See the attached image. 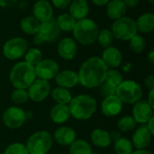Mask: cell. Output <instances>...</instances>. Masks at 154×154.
<instances>
[{
  "label": "cell",
  "instance_id": "1",
  "mask_svg": "<svg viewBox=\"0 0 154 154\" xmlns=\"http://www.w3.org/2000/svg\"><path fill=\"white\" fill-rule=\"evenodd\" d=\"M108 68L100 57H91L86 60L79 68V83L88 88L99 87L106 79Z\"/></svg>",
  "mask_w": 154,
  "mask_h": 154
},
{
  "label": "cell",
  "instance_id": "2",
  "mask_svg": "<svg viewBox=\"0 0 154 154\" xmlns=\"http://www.w3.org/2000/svg\"><path fill=\"white\" fill-rule=\"evenodd\" d=\"M70 116L77 120H88L96 113L97 100L88 95H79L69 104Z\"/></svg>",
  "mask_w": 154,
  "mask_h": 154
},
{
  "label": "cell",
  "instance_id": "3",
  "mask_svg": "<svg viewBox=\"0 0 154 154\" xmlns=\"http://www.w3.org/2000/svg\"><path fill=\"white\" fill-rule=\"evenodd\" d=\"M36 78L34 67L25 61L14 64L9 75L12 85L19 89H27Z\"/></svg>",
  "mask_w": 154,
  "mask_h": 154
},
{
  "label": "cell",
  "instance_id": "4",
  "mask_svg": "<svg viewBox=\"0 0 154 154\" xmlns=\"http://www.w3.org/2000/svg\"><path fill=\"white\" fill-rule=\"evenodd\" d=\"M72 32L78 42L83 45H90L97 41L99 29L93 19L86 17L76 22Z\"/></svg>",
  "mask_w": 154,
  "mask_h": 154
},
{
  "label": "cell",
  "instance_id": "5",
  "mask_svg": "<svg viewBox=\"0 0 154 154\" xmlns=\"http://www.w3.org/2000/svg\"><path fill=\"white\" fill-rule=\"evenodd\" d=\"M52 136L47 131H39L28 138L25 146L29 154H46L52 147Z\"/></svg>",
  "mask_w": 154,
  "mask_h": 154
},
{
  "label": "cell",
  "instance_id": "6",
  "mask_svg": "<svg viewBox=\"0 0 154 154\" xmlns=\"http://www.w3.org/2000/svg\"><path fill=\"white\" fill-rule=\"evenodd\" d=\"M116 96L125 104H135L143 97L141 86L134 80H123L116 88Z\"/></svg>",
  "mask_w": 154,
  "mask_h": 154
},
{
  "label": "cell",
  "instance_id": "7",
  "mask_svg": "<svg viewBox=\"0 0 154 154\" xmlns=\"http://www.w3.org/2000/svg\"><path fill=\"white\" fill-rule=\"evenodd\" d=\"M111 32L114 38L121 41H129L138 32L135 20L127 16L116 20L111 26Z\"/></svg>",
  "mask_w": 154,
  "mask_h": 154
},
{
  "label": "cell",
  "instance_id": "8",
  "mask_svg": "<svg viewBox=\"0 0 154 154\" xmlns=\"http://www.w3.org/2000/svg\"><path fill=\"white\" fill-rule=\"evenodd\" d=\"M60 34V30L57 25L56 19L53 17L46 22L41 23L38 33L34 37V43L41 45L43 42H53Z\"/></svg>",
  "mask_w": 154,
  "mask_h": 154
},
{
  "label": "cell",
  "instance_id": "9",
  "mask_svg": "<svg viewBox=\"0 0 154 154\" xmlns=\"http://www.w3.org/2000/svg\"><path fill=\"white\" fill-rule=\"evenodd\" d=\"M28 50L27 42L21 37H14L6 41L3 46V53L5 57L11 60H15L23 56Z\"/></svg>",
  "mask_w": 154,
  "mask_h": 154
},
{
  "label": "cell",
  "instance_id": "10",
  "mask_svg": "<svg viewBox=\"0 0 154 154\" xmlns=\"http://www.w3.org/2000/svg\"><path fill=\"white\" fill-rule=\"evenodd\" d=\"M26 120V113L18 106H10L3 114V122L10 129L20 128Z\"/></svg>",
  "mask_w": 154,
  "mask_h": 154
},
{
  "label": "cell",
  "instance_id": "11",
  "mask_svg": "<svg viewBox=\"0 0 154 154\" xmlns=\"http://www.w3.org/2000/svg\"><path fill=\"white\" fill-rule=\"evenodd\" d=\"M34 69L36 77L38 79L49 81L52 79H55L56 75L60 71V67L55 60L51 59H45L42 60L34 67Z\"/></svg>",
  "mask_w": 154,
  "mask_h": 154
},
{
  "label": "cell",
  "instance_id": "12",
  "mask_svg": "<svg viewBox=\"0 0 154 154\" xmlns=\"http://www.w3.org/2000/svg\"><path fill=\"white\" fill-rule=\"evenodd\" d=\"M27 89L30 99L34 102H42L50 95L51 85L47 80L36 79Z\"/></svg>",
  "mask_w": 154,
  "mask_h": 154
},
{
  "label": "cell",
  "instance_id": "13",
  "mask_svg": "<svg viewBox=\"0 0 154 154\" xmlns=\"http://www.w3.org/2000/svg\"><path fill=\"white\" fill-rule=\"evenodd\" d=\"M153 116V108L146 100H139L133 108V117L138 124L144 125Z\"/></svg>",
  "mask_w": 154,
  "mask_h": 154
},
{
  "label": "cell",
  "instance_id": "14",
  "mask_svg": "<svg viewBox=\"0 0 154 154\" xmlns=\"http://www.w3.org/2000/svg\"><path fill=\"white\" fill-rule=\"evenodd\" d=\"M123 109V102L116 96L106 97L101 104V111L104 116L113 117L121 113Z\"/></svg>",
  "mask_w": 154,
  "mask_h": 154
},
{
  "label": "cell",
  "instance_id": "15",
  "mask_svg": "<svg viewBox=\"0 0 154 154\" xmlns=\"http://www.w3.org/2000/svg\"><path fill=\"white\" fill-rule=\"evenodd\" d=\"M78 51L76 42L69 37H65L60 41L57 46V51L60 58L66 60H70L75 58Z\"/></svg>",
  "mask_w": 154,
  "mask_h": 154
},
{
  "label": "cell",
  "instance_id": "16",
  "mask_svg": "<svg viewBox=\"0 0 154 154\" xmlns=\"http://www.w3.org/2000/svg\"><path fill=\"white\" fill-rule=\"evenodd\" d=\"M32 16L40 23L46 22L53 17L52 5L47 0H38L32 7Z\"/></svg>",
  "mask_w": 154,
  "mask_h": 154
},
{
  "label": "cell",
  "instance_id": "17",
  "mask_svg": "<svg viewBox=\"0 0 154 154\" xmlns=\"http://www.w3.org/2000/svg\"><path fill=\"white\" fill-rule=\"evenodd\" d=\"M101 59L107 68L116 69L121 65L123 60V55L119 49L114 46H109L104 50Z\"/></svg>",
  "mask_w": 154,
  "mask_h": 154
},
{
  "label": "cell",
  "instance_id": "18",
  "mask_svg": "<svg viewBox=\"0 0 154 154\" xmlns=\"http://www.w3.org/2000/svg\"><path fill=\"white\" fill-rule=\"evenodd\" d=\"M152 136L146 125H143L133 134L132 144L137 150H145L151 143Z\"/></svg>",
  "mask_w": 154,
  "mask_h": 154
},
{
  "label": "cell",
  "instance_id": "19",
  "mask_svg": "<svg viewBox=\"0 0 154 154\" xmlns=\"http://www.w3.org/2000/svg\"><path fill=\"white\" fill-rule=\"evenodd\" d=\"M55 80L59 87L64 88L67 89L71 88L79 83L78 73L73 70H69V69L59 71V73L55 77Z\"/></svg>",
  "mask_w": 154,
  "mask_h": 154
},
{
  "label": "cell",
  "instance_id": "20",
  "mask_svg": "<svg viewBox=\"0 0 154 154\" xmlns=\"http://www.w3.org/2000/svg\"><path fill=\"white\" fill-rule=\"evenodd\" d=\"M76 137L75 130L68 126H60L54 133V140L62 146L70 145L76 140Z\"/></svg>",
  "mask_w": 154,
  "mask_h": 154
},
{
  "label": "cell",
  "instance_id": "21",
  "mask_svg": "<svg viewBox=\"0 0 154 154\" xmlns=\"http://www.w3.org/2000/svg\"><path fill=\"white\" fill-rule=\"evenodd\" d=\"M127 7L123 0H110L106 5V14L112 20H117L124 17Z\"/></svg>",
  "mask_w": 154,
  "mask_h": 154
},
{
  "label": "cell",
  "instance_id": "22",
  "mask_svg": "<svg viewBox=\"0 0 154 154\" xmlns=\"http://www.w3.org/2000/svg\"><path fill=\"white\" fill-rule=\"evenodd\" d=\"M70 112L69 105L56 104L53 106L50 112L51 120L55 124H64L70 117Z\"/></svg>",
  "mask_w": 154,
  "mask_h": 154
},
{
  "label": "cell",
  "instance_id": "23",
  "mask_svg": "<svg viewBox=\"0 0 154 154\" xmlns=\"http://www.w3.org/2000/svg\"><path fill=\"white\" fill-rule=\"evenodd\" d=\"M89 12V6L87 0H73L69 4V14L76 20L86 18Z\"/></svg>",
  "mask_w": 154,
  "mask_h": 154
},
{
  "label": "cell",
  "instance_id": "24",
  "mask_svg": "<svg viewBox=\"0 0 154 154\" xmlns=\"http://www.w3.org/2000/svg\"><path fill=\"white\" fill-rule=\"evenodd\" d=\"M137 31L143 33H149L154 30V14L152 13H143L135 21Z\"/></svg>",
  "mask_w": 154,
  "mask_h": 154
},
{
  "label": "cell",
  "instance_id": "25",
  "mask_svg": "<svg viewBox=\"0 0 154 154\" xmlns=\"http://www.w3.org/2000/svg\"><path fill=\"white\" fill-rule=\"evenodd\" d=\"M90 139L93 144L99 148H106L111 143L109 133L106 130L101 128L93 130L90 135Z\"/></svg>",
  "mask_w": 154,
  "mask_h": 154
},
{
  "label": "cell",
  "instance_id": "26",
  "mask_svg": "<svg viewBox=\"0 0 154 154\" xmlns=\"http://www.w3.org/2000/svg\"><path fill=\"white\" fill-rule=\"evenodd\" d=\"M41 23L32 15L23 17L20 23V27L23 32L27 35H36L39 32Z\"/></svg>",
  "mask_w": 154,
  "mask_h": 154
},
{
  "label": "cell",
  "instance_id": "27",
  "mask_svg": "<svg viewBox=\"0 0 154 154\" xmlns=\"http://www.w3.org/2000/svg\"><path fill=\"white\" fill-rule=\"evenodd\" d=\"M51 98L56 104H60V105H69V102L72 99V96L69 89L64 88H55L51 91Z\"/></svg>",
  "mask_w": 154,
  "mask_h": 154
},
{
  "label": "cell",
  "instance_id": "28",
  "mask_svg": "<svg viewBox=\"0 0 154 154\" xmlns=\"http://www.w3.org/2000/svg\"><path fill=\"white\" fill-rule=\"evenodd\" d=\"M76 22L77 21L68 13L60 14L56 19L58 27L60 28V31L63 32H72L75 27Z\"/></svg>",
  "mask_w": 154,
  "mask_h": 154
},
{
  "label": "cell",
  "instance_id": "29",
  "mask_svg": "<svg viewBox=\"0 0 154 154\" xmlns=\"http://www.w3.org/2000/svg\"><path fill=\"white\" fill-rule=\"evenodd\" d=\"M92 148L90 144L82 139L75 140L69 147V153L70 154H91Z\"/></svg>",
  "mask_w": 154,
  "mask_h": 154
},
{
  "label": "cell",
  "instance_id": "30",
  "mask_svg": "<svg viewBox=\"0 0 154 154\" xmlns=\"http://www.w3.org/2000/svg\"><path fill=\"white\" fill-rule=\"evenodd\" d=\"M115 152L116 154H131L133 152V144L127 138L121 137L115 142Z\"/></svg>",
  "mask_w": 154,
  "mask_h": 154
},
{
  "label": "cell",
  "instance_id": "31",
  "mask_svg": "<svg viewBox=\"0 0 154 154\" xmlns=\"http://www.w3.org/2000/svg\"><path fill=\"white\" fill-rule=\"evenodd\" d=\"M24 60L25 62L35 67L42 60V53L38 48H31L25 52Z\"/></svg>",
  "mask_w": 154,
  "mask_h": 154
},
{
  "label": "cell",
  "instance_id": "32",
  "mask_svg": "<svg viewBox=\"0 0 154 154\" xmlns=\"http://www.w3.org/2000/svg\"><path fill=\"white\" fill-rule=\"evenodd\" d=\"M123 80H124L123 76L118 70H116L115 69H111L107 70L106 79H105V82H106L110 86L116 88L123 82Z\"/></svg>",
  "mask_w": 154,
  "mask_h": 154
},
{
  "label": "cell",
  "instance_id": "33",
  "mask_svg": "<svg viewBox=\"0 0 154 154\" xmlns=\"http://www.w3.org/2000/svg\"><path fill=\"white\" fill-rule=\"evenodd\" d=\"M146 42L144 38L140 34H135L129 40V47L135 53H141L145 49Z\"/></svg>",
  "mask_w": 154,
  "mask_h": 154
},
{
  "label": "cell",
  "instance_id": "34",
  "mask_svg": "<svg viewBox=\"0 0 154 154\" xmlns=\"http://www.w3.org/2000/svg\"><path fill=\"white\" fill-rule=\"evenodd\" d=\"M137 125L136 121L131 116H125L120 118L117 122V127L122 132H130Z\"/></svg>",
  "mask_w": 154,
  "mask_h": 154
},
{
  "label": "cell",
  "instance_id": "35",
  "mask_svg": "<svg viewBox=\"0 0 154 154\" xmlns=\"http://www.w3.org/2000/svg\"><path fill=\"white\" fill-rule=\"evenodd\" d=\"M97 42L103 48H107L109 46H112V43L114 42V35L109 29H103L98 32L97 35Z\"/></svg>",
  "mask_w": 154,
  "mask_h": 154
},
{
  "label": "cell",
  "instance_id": "36",
  "mask_svg": "<svg viewBox=\"0 0 154 154\" xmlns=\"http://www.w3.org/2000/svg\"><path fill=\"white\" fill-rule=\"evenodd\" d=\"M11 99L15 104H24L29 99L28 92L25 89L15 88V90H14L11 95Z\"/></svg>",
  "mask_w": 154,
  "mask_h": 154
},
{
  "label": "cell",
  "instance_id": "37",
  "mask_svg": "<svg viewBox=\"0 0 154 154\" xmlns=\"http://www.w3.org/2000/svg\"><path fill=\"white\" fill-rule=\"evenodd\" d=\"M5 154H29L26 146L20 143H14L7 146Z\"/></svg>",
  "mask_w": 154,
  "mask_h": 154
},
{
  "label": "cell",
  "instance_id": "38",
  "mask_svg": "<svg viewBox=\"0 0 154 154\" xmlns=\"http://www.w3.org/2000/svg\"><path fill=\"white\" fill-rule=\"evenodd\" d=\"M100 92L103 96L106 97H108V96H113V95H116V88L110 86L109 84H107L106 82H103L100 86Z\"/></svg>",
  "mask_w": 154,
  "mask_h": 154
},
{
  "label": "cell",
  "instance_id": "39",
  "mask_svg": "<svg viewBox=\"0 0 154 154\" xmlns=\"http://www.w3.org/2000/svg\"><path fill=\"white\" fill-rule=\"evenodd\" d=\"M52 5L58 9H64L68 7L71 2V0H51Z\"/></svg>",
  "mask_w": 154,
  "mask_h": 154
},
{
  "label": "cell",
  "instance_id": "40",
  "mask_svg": "<svg viewBox=\"0 0 154 154\" xmlns=\"http://www.w3.org/2000/svg\"><path fill=\"white\" fill-rule=\"evenodd\" d=\"M144 84L145 86L150 88V89H153L154 88V76L153 75H149L145 78L144 79Z\"/></svg>",
  "mask_w": 154,
  "mask_h": 154
},
{
  "label": "cell",
  "instance_id": "41",
  "mask_svg": "<svg viewBox=\"0 0 154 154\" xmlns=\"http://www.w3.org/2000/svg\"><path fill=\"white\" fill-rule=\"evenodd\" d=\"M123 1L125 4L126 7H129V8H134L139 4V0H123Z\"/></svg>",
  "mask_w": 154,
  "mask_h": 154
},
{
  "label": "cell",
  "instance_id": "42",
  "mask_svg": "<svg viewBox=\"0 0 154 154\" xmlns=\"http://www.w3.org/2000/svg\"><path fill=\"white\" fill-rule=\"evenodd\" d=\"M146 126L149 130V132L151 133V134L153 136L154 135V117L152 116L147 123H146Z\"/></svg>",
  "mask_w": 154,
  "mask_h": 154
},
{
  "label": "cell",
  "instance_id": "43",
  "mask_svg": "<svg viewBox=\"0 0 154 154\" xmlns=\"http://www.w3.org/2000/svg\"><path fill=\"white\" fill-rule=\"evenodd\" d=\"M109 136H110L111 142H116L119 138H121V134L117 131H113V132L109 133Z\"/></svg>",
  "mask_w": 154,
  "mask_h": 154
},
{
  "label": "cell",
  "instance_id": "44",
  "mask_svg": "<svg viewBox=\"0 0 154 154\" xmlns=\"http://www.w3.org/2000/svg\"><path fill=\"white\" fill-rule=\"evenodd\" d=\"M16 0H0V6L1 7H8L14 4Z\"/></svg>",
  "mask_w": 154,
  "mask_h": 154
},
{
  "label": "cell",
  "instance_id": "45",
  "mask_svg": "<svg viewBox=\"0 0 154 154\" xmlns=\"http://www.w3.org/2000/svg\"><path fill=\"white\" fill-rule=\"evenodd\" d=\"M154 88L153 89H150V93H149V96H148V100L147 102L149 103V105L154 108Z\"/></svg>",
  "mask_w": 154,
  "mask_h": 154
},
{
  "label": "cell",
  "instance_id": "46",
  "mask_svg": "<svg viewBox=\"0 0 154 154\" xmlns=\"http://www.w3.org/2000/svg\"><path fill=\"white\" fill-rule=\"evenodd\" d=\"M92 3L97 6H104L106 5H107V3L110 1V0H91Z\"/></svg>",
  "mask_w": 154,
  "mask_h": 154
},
{
  "label": "cell",
  "instance_id": "47",
  "mask_svg": "<svg viewBox=\"0 0 154 154\" xmlns=\"http://www.w3.org/2000/svg\"><path fill=\"white\" fill-rule=\"evenodd\" d=\"M131 69H132V64H131L130 62H126V63L123 66V70H124L125 72H126V73L130 72Z\"/></svg>",
  "mask_w": 154,
  "mask_h": 154
},
{
  "label": "cell",
  "instance_id": "48",
  "mask_svg": "<svg viewBox=\"0 0 154 154\" xmlns=\"http://www.w3.org/2000/svg\"><path fill=\"white\" fill-rule=\"evenodd\" d=\"M131 154H152V152L147 150H137L135 152H133Z\"/></svg>",
  "mask_w": 154,
  "mask_h": 154
},
{
  "label": "cell",
  "instance_id": "49",
  "mask_svg": "<svg viewBox=\"0 0 154 154\" xmlns=\"http://www.w3.org/2000/svg\"><path fill=\"white\" fill-rule=\"evenodd\" d=\"M148 60H150L151 63H153L154 62V51H151L148 54Z\"/></svg>",
  "mask_w": 154,
  "mask_h": 154
},
{
  "label": "cell",
  "instance_id": "50",
  "mask_svg": "<svg viewBox=\"0 0 154 154\" xmlns=\"http://www.w3.org/2000/svg\"><path fill=\"white\" fill-rule=\"evenodd\" d=\"M149 1H150V3H151V4H153L154 3V0H149Z\"/></svg>",
  "mask_w": 154,
  "mask_h": 154
},
{
  "label": "cell",
  "instance_id": "51",
  "mask_svg": "<svg viewBox=\"0 0 154 154\" xmlns=\"http://www.w3.org/2000/svg\"><path fill=\"white\" fill-rule=\"evenodd\" d=\"M91 154H100V153H98V152H92Z\"/></svg>",
  "mask_w": 154,
  "mask_h": 154
},
{
  "label": "cell",
  "instance_id": "52",
  "mask_svg": "<svg viewBox=\"0 0 154 154\" xmlns=\"http://www.w3.org/2000/svg\"><path fill=\"white\" fill-rule=\"evenodd\" d=\"M61 154H66V153H61Z\"/></svg>",
  "mask_w": 154,
  "mask_h": 154
}]
</instances>
